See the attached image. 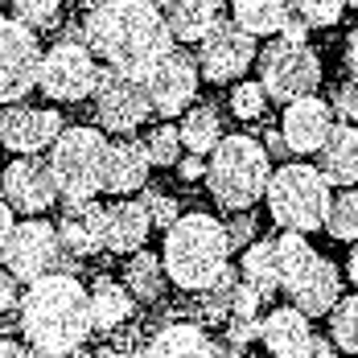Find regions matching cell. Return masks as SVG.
Returning <instances> with one entry per match:
<instances>
[{
  "label": "cell",
  "instance_id": "1",
  "mask_svg": "<svg viewBox=\"0 0 358 358\" xmlns=\"http://www.w3.org/2000/svg\"><path fill=\"white\" fill-rule=\"evenodd\" d=\"M83 41L115 74H128V78H141V83L144 74L173 50V34L165 25V13L148 0L95 4L83 21Z\"/></svg>",
  "mask_w": 358,
  "mask_h": 358
},
{
  "label": "cell",
  "instance_id": "2",
  "mask_svg": "<svg viewBox=\"0 0 358 358\" xmlns=\"http://www.w3.org/2000/svg\"><path fill=\"white\" fill-rule=\"evenodd\" d=\"M21 338L34 355H71L95 334L91 325V292L74 272H45L21 296Z\"/></svg>",
  "mask_w": 358,
  "mask_h": 358
},
{
  "label": "cell",
  "instance_id": "3",
  "mask_svg": "<svg viewBox=\"0 0 358 358\" xmlns=\"http://www.w3.org/2000/svg\"><path fill=\"white\" fill-rule=\"evenodd\" d=\"M161 264L169 285L185 292H202L222 276V268L231 264V239H227V222L206 210L181 215L161 243Z\"/></svg>",
  "mask_w": 358,
  "mask_h": 358
},
{
  "label": "cell",
  "instance_id": "4",
  "mask_svg": "<svg viewBox=\"0 0 358 358\" xmlns=\"http://www.w3.org/2000/svg\"><path fill=\"white\" fill-rule=\"evenodd\" d=\"M272 178V157L255 136H222L206 161V185L222 210H251Z\"/></svg>",
  "mask_w": 358,
  "mask_h": 358
},
{
  "label": "cell",
  "instance_id": "5",
  "mask_svg": "<svg viewBox=\"0 0 358 358\" xmlns=\"http://www.w3.org/2000/svg\"><path fill=\"white\" fill-rule=\"evenodd\" d=\"M264 198H268V215L276 227H285V231H301V235H309V231H317L325 227V215H329V181L317 165H305V161H288L280 165L272 178H268V189H264Z\"/></svg>",
  "mask_w": 358,
  "mask_h": 358
},
{
  "label": "cell",
  "instance_id": "6",
  "mask_svg": "<svg viewBox=\"0 0 358 358\" xmlns=\"http://www.w3.org/2000/svg\"><path fill=\"white\" fill-rule=\"evenodd\" d=\"M108 136L103 128L74 124L50 144V173L58 181V194L66 202H87L103 194V161H108Z\"/></svg>",
  "mask_w": 358,
  "mask_h": 358
},
{
  "label": "cell",
  "instance_id": "7",
  "mask_svg": "<svg viewBox=\"0 0 358 358\" xmlns=\"http://www.w3.org/2000/svg\"><path fill=\"white\" fill-rule=\"evenodd\" d=\"M95 54L87 41H74V37H58L50 50H41V62H37V91L50 99V103H83L95 95Z\"/></svg>",
  "mask_w": 358,
  "mask_h": 358
},
{
  "label": "cell",
  "instance_id": "8",
  "mask_svg": "<svg viewBox=\"0 0 358 358\" xmlns=\"http://www.w3.org/2000/svg\"><path fill=\"white\" fill-rule=\"evenodd\" d=\"M255 62H259V83L272 103H292L322 87V62L309 45H292L285 37H272L264 45V54H255Z\"/></svg>",
  "mask_w": 358,
  "mask_h": 358
},
{
  "label": "cell",
  "instance_id": "9",
  "mask_svg": "<svg viewBox=\"0 0 358 358\" xmlns=\"http://www.w3.org/2000/svg\"><path fill=\"white\" fill-rule=\"evenodd\" d=\"M37 62H41L37 29L17 17H0V108L21 103L37 87Z\"/></svg>",
  "mask_w": 358,
  "mask_h": 358
},
{
  "label": "cell",
  "instance_id": "10",
  "mask_svg": "<svg viewBox=\"0 0 358 358\" xmlns=\"http://www.w3.org/2000/svg\"><path fill=\"white\" fill-rule=\"evenodd\" d=\"M148 115H152V103H148V91H144L141 78H128V74H115L111 66H103L99 78H95V120H99V128L111 132V136H132Z\"/></svg>",
  "mask_w": 358,
  "mask_h": 358
},
{
  "label": "cell",
  "instance_id": "11",
  "mask_svg": "<svg viewBox=\"0 0 358 358\" xmlns=\"http://www.w3.org/2000/svg\"><path fill=\"white\" fill-rule=\"evenodd\" d=\"M62 255L66 251H62V239H58V227L34 215L13 227L4 264H8V272L21 285H34L37 276H45V272H62Z\"/></svg>",
  "mask_w": 358,
  "mask_h": 358
},
{
  "label": "cell",
  "instance_id": "12",
  "mask_svg": "<svg viewBox=\"0 0 358 358\" xmlns=\"http://www.w3.org/2000/svg\"><path fill=\"white\" fill-rule=\"evenodd\" d=\"M255 37L248 34V29H239L231 17H218L215 29L198 41V71H202V78L206 83H239L243 74H248V66L255 62Z\"/></svg>",
  "mask_w": 358,
  "mask_h": 358
},
{
  "label": "cell",
  "instance_id": "13",
  "mask_svg": "<svg viewBox=\"0 0 358 358\" xmlns=\"http://www.w3.org/2000/svg\"><path fill=\"white\" fill-rule=\"evenodd\" d=\"M198 58L185 54V50H169L152 71L144 74V91H148V103L157 115L165 120H178L198 103Z\"/></svg>",
  "mask_w": 358,
  "mask_h": 358
},
{
  "label": "cell",
  "instance_id": "14",
  "mask_svg": "<svg viewBox=\"0 0 358 358\" xmlns=\"http://www.w3.org/2000/svg\"><path fill=\"white\" fill-rule=\"evenodd\" d=\"M0 194L17 215H29V218L45 215L62 198L58 181L50 173V161H41V157H13L8 169L0 173Z\"/></svg>",
  "mask_w": 358,
  "mask_h": 358
},
{
  "label": "cell",
  "instance_id": "15",
  "mask_svg": "<svg viewBox=\"0 0 358 358\" xmlns=\"http://www.w3.org/2000/svg\"><path fill=\"white\" fill-rule=\"evenodd\" d=\"M62 115L54 108H29V103H8L0 108V144L17 157H37L62 136Z\"/></svg>",
  "mask_w": 358,
  "mask_h": 358
},
{
  "label": "cell",
  "instance_id": "16",
  "mask_svg": "<svg viewBox=\"0 0 358 358\" xmlns=\"http://www.w3.org/2000/svg\"><path fill=\"white\" fill-rule=\"evenodd\" d=\"M334 128L329 120V103L317 95H301L285 103V120H280V136H285L288 152H317Z\"/></svg>",
  "mask_w": 358,
  "mask_h": 358
},
{
  "label": "cell",
  "instance_id": "17",
  "mask_svg": "<svg viewBox=\"0 0 358 358\" xmlns=\"http://www.w3.org/2000/svg\"><path fill=\"white\" fill-rule=\"evenodd\" d=\"M148 152H144V141H132V136H120V141L108 144V161H103V194H115V198H132L148 185Z\"/></svg>",
  "mask_w": 358,
  "mask_h": 358
},
{
  "label": "cell",
  "instance_id": "18",
  "mask_svg": "<svg viewBox=\"0 0 358 358\" xmlns=\"http://www.w3.org/2000/svg\"><path fill=\"white\" fill-rule=\"evenodd\" d=\"M288 301L296 305V309H305L309 317H325L334 305H338V296H342V276H338V268L329 264V259H313L296 280H288L285 285Z\"/></svg>",
  "mask_w": 358,
  "mask_h": 358
},
{
  "label": "cell",
  "instance_id": "19",
  "mask_svg": "<svg viewBox=\"0 0 358 358\" xmlns=\"http://www.w3.org/2000/svg\"><path fill=\"white\" fill-rule=\"evenodd\" d=\"M58 239L62 251L74 259H87L103 248V206L95 198L87 202H66L62 206V222H58Z\"/></svg>",
  "mask_w": 358,
  "mask_h": 358
},
{
  "label": "cell",
  "instance_id": "20",
  "mask_svg": "<svg viewBox=\"0 0 358 358\" xmlns=\"http://www.w3.org/2000/svg\"><path fill=\"white\" fill-rule=\"evenodd\" d=\"M259 338H264V346H268L272 358H301L305 346L313 342L309 313L296 309V305H280V309H272V313L259 322Z\"/></svg>",
  "mask_w": 358,
  "mask_h": 358
},
{
  "label": "cell",
  "instance_id": "21",
  "mask_svg": "<svg viewBox=\"0 0 358 358\" xmlns=\"http://www.w3.org/2000/svg\"><path fill=\"white\" fill-rule=\"evenodd\" d=\"M152 231V218L144 210V202H132V198H120L103 210V251H115V255H132V251L144 248Z\"/></svg>",
  "mask_w": 358,
  "mask_h": 358
},
{
  "label": "cell",
  "instance_id": "22",
  "mask_svg": "<svg viewBox=\"0 0 358 358\" xmlns=\"http://www.w3.org/2000/svg\"><path fill=\"white\" fill-rule=\"evenodd\" d=\"M317 169L329 185H358V128L355 124H334L325 144L317 148Z\"/></svg>",
  "mask_w": 358,
  "mask_h": 358
},
{
  "label": "cell",
  "instance_id": "23",
  "mask_svg": "<svg viewBox=\"0 0 358 358\" xmlns=\"http://www.w3.org/2000/svg\"><path fill=\"white\" fill-rule=\"evenodd\" d=\"M144 358H218L215 342L202 325L194 322H169L152 334V342L144 346Z\"/></svg>",
  "mask_w": 358,
  "mask_h": 358
},
{
  "label": "cell",
  "instance_id": "24",
  "mask_svg": "<svg viewBox=\"0 0 358 358\" xmlns=\"http://www.w3.org/2000/svg\"><path fill=\"white\" fill-rule=\"evenodd\" d=\"M161 13H165V25H169L173 41H189V45H198L222 17L218 0H165Z\"/></svg>",
  "mask_w": 358,
  "mask_h": 358
},
{
  "label": "cell",
  "instance_id": "25",
  "mask_svg": "<svg viewBox=\"0 0 358 358\" xmlns=\"http://www.w3.org/2000/svg\"><path fill=\"white\" fill-rule=\"evenodd\" d=\"M296 13V0H231V21L251 37H276Z\"/></svg>",
  "mask_w": 358,
  "mask_h": 358
},
{
  "label": "cell",
  "instance_id": "26",
  "mask_svg": "<svg viewBox=\"0 0 358 358\" xmlns=\"http://www.w3.org/2000/svg\"><path fill=\"white\" fill-rule=\"evenodd\" d=\"M132 322V292L128 285H120V280H95L91 288V325L99 329V334H111V329H120V325Z\"/></svg>",
  "mask_w": 358,
  "mask_h": 358
},
{
  "label": "cell",
  "instance_id": "27",
  "mask_svg": "<svg viewBox=\"0 0 358 358\" xmlns=\"http://www.w3.org/2000/svg\"><path fill=\"white\" fill-rule=\"evenodd\" d=\"M165 264H161V251H132L128 255V268H124V285L128 292L144 301V305H152V301H161L165 296Z\"/></svg>",
  "mask_w": 358,
  "mask_h": 358
},
{
  "label": "cell",
  "instance_id": "28",
  "mask_svg": "<svg viewBox=\"0 0 358 358\" xmlns=\"http://www.w3.org/2000/svg\"><path fill=\"white\" fill-rule=\"evenodd\" d=\"M239 276L255 285L264 296H276L280 292V268H276V239H251L243 248V268Z\"/></svg>",
  "mask_w": 358,
  "mask_h": 358
},
{
  "label": "cell",
  "instance_id": "29",
  "mask_svg": "<svg viewBox=\"0 0 358 358\" xmlns=\"http://www.w3.org/2000/svg\"><path fill=\"white\" fill-rule=\"evenodd\" d=\"M222 141V120H218V108L215 103H194V108L181 115V144L185 152H215V144Z\"/></svg>",
  "mask_w": 358,
  "mask_h": 358
},
{
  "label": "cell",
  "instance_id": "30",
  "mask_svg": "<svg viewBox=\"0 0 358 358\" xmlns=\"http://www.w3.org/2000/svg\"><path fill=\"white\" fill-rule=\"evenodd\" d=\"M317 259V251L309 248V239L301 235V231H285L280 239H276V268H280V288L288 280H296L309 264Z\"/></svg>",
  "mask_w": 358,
  "mask_h": 358
},
{
  "label": "cell",
  "instance_id": "31",
  "mask_svg": "<svg viewBox=\"0 0 358 358\" xmlns=\"http://www.w3.org/2000/svg\"><path fill=\"white\" fill-rule=\"evenodd\" d=\"M329 342L342 355H358V292L338 296V305L329 309Z\"/></svg>",
  "mask_w": 358,
  "mask_h": 358
},
{
  "label": "cell",
  "instance_id": "32",
  "mask_svg": "<svg viewBox=\"0 0 358 358\" xmlns=\"http://www.w3.org/2000/svg\"><path fill=\"white\" fill-rule=\"evenodd\" d=\"M325 231L342 243H358V189H342L334 202H329V215H325Z\"/></svg>",
  "mask_w": 358,
  "mask_h": 358
},
{
  "label": "cell",
  "instance_id": "33",
  "mask_svg": "<svg viewBox=\"0 0 358 358\" xmlns=\"http://www.w3.org/2000/svg\"><path fill=\"white\" fill-rule=\"evenodd\" d=\"M144 152H148V161L152 165H161V169H178L181 152H185V144H181V128H173V124H157L148 136H144Z\"/></svg>",
  "mask_w": 358,
  "mask_h": 358
},
{
  "label": "cell",
  "instance_id": "34",
  "mask_svg": "<svg viewBox=\"0 0 358 358\" xmlns=\"http://www.w3.org/2000/svg\"><path fill=\"white\" fill-rule=\"evenodd\" d=\"M235 285H239V272L227 264V268H222V276H218L215 285L198 292V296H202V309H206V317L227 322V313H231V296H235Z\"/></svg>",
  "mask_w": 358,
  "mask_h": 358
},
{
  "label": "cell",
  "instance_id": "35",
  "mask_svg": "<svg viewBox=\"0 0 358 358\" xmlns=\"http://www.w3.org/2000/svg\"><path fill=\"white\" fill-rule=\"evenodd\" d=\"M268 108V91H264V83L255 78V83H235L231 87V111H235V120H259Z\"/></svg>",
  "mask_w": 358,
  "mask_h": 358
},
{
  "label": "cell",
  "instance_id": "36",
  "mask_svg": "<svg viewBox=\"0 0 358 358\" xmlns=\"http://www.w3.org/2000/svg\"><path fill=\"white\" fill-rule=\"evenodd\" d=\"M58 8H62V0H13V17L25 21L29 29L58 25Z\"/></svg>",
  "mask_w": 358,
  "mask_h": 358
},
{
  "label": "cell",
  "instance_id": "37",
  "mask_svg": "<svg viewBox=\"0 0 358 358\" xmlns=\"http://www.w3.org/2000/svg\"><path fill=\"white\" fill-rule=\"evenodd\" d=\"M350 0H296V13L309 29H329L334 21H342Z\"/></svg>",
  "mask_w": 358,
  "mask_h": 358
},
{
  "label": "cell",
  "instance_id": "38",
  "mask_svg": "<svg viewBox=\"0 0 358 358\" xmlns=\"http://www.w3.org/2000/svg\"><path fill=\"white\" fill-rule=\"evenodd\" d=\"M141 202H144V210H148V218H152V227H161V231H169L181 218V206H178L173 194H161V189H148V185H144Z\"/></svg>",
  "mask_w": 358,
  "mask_h": 358
},
{
  "label": "cell",
  "instance_id": "39",
  "mask_svg": "<svg viewBox=\"0 0 358 358\" xmlns=\"http://www.w3.org/2000/svg\"><path fill=\"white\" fill-rule=\"evenodd\" d=\"M329 111H334V120L355 124L358 120V83H338L329 91Z\"/></svg>",
  "mask_w": 358,
  "mask_h": 358
},
{
  "label": "cell",
  "instance_id": "40",
  "mask_svg": "<svg viewBox=\"0 0 358 358\" xmlns=\"http://www.w3.org/2000/svg\"><path fill=\"white\" fill-rule=\"evenodd\" d=\"M227 239H231V251H243L255 239V218L248 210H235V218L227 222Z\"/></svg>",
  "mask_w": 358,
  "mask_h": 358
},
{
  "label": "cell",
  "instance_id": "41",
  "mask_svg": "<svg viewBox=\"0 0 358 358\" xmlns=\"http://www.w3.org/2000/svg\"><path fill=\"white\" fill-rule=\"evenodd\" d=\"M21 280L13 276V272H0V313H13V309H21Z\"/></svg>",
  "mask_w": 358,
  "mask_h": 358
},
{
  "label": "cell",
  "instance_id": "42",
  "mask_svg": "<svg viewBox=\"0 0 358 358\" xmlns=\"http://www.w3.org/2000/svg\"><path fill=\"white\" fill-rule=\"evenodd\" d=\"M276 37H285V41H292V45H309V25L301 21V13H292V17L285 21V29H280Z\"/></svg>",
  "mask_w": 358,
  "mask_h": 358
},
{
  "label": "cell",
  "instance_id": "43",
  "mask_svg": "<svg viewBox=\"0 0 358 358\" xmlns=\"http://www.w3.org/2000/svg\"><path fill=\"white\" fill-rule=\"evenodd\" d=\"M17 210L8 202H0V264H4V251H8V239H13V227H17Z\"/></svg>",
  "mask_w": 358,
  "mask_h": 358
},
{
  "label": "cell",
  "instance_id": "44",
  "mask_svg": "<svg viewBox=\"0 0 358 358\" xmlns=\"http://www.w3.org/2000/svg\"><path fill=\"white\" fill-rule=\"evenodd\" d=\"M178 173H181V181L206 178V161H202L198 152H189V157H181V161H178Z\"/></svg>",
  "mask_w": 358,
  "mask_h": 358
},
{
  "label": "cell",
  "instance_id": "45",
  "mask_svg": "<svg viewBox=\"0 0 358 358\" xmlns=\"http://www.w3.org/2000/svg\"><path fill=\"white\" fill-rule=\"evenodd\" d=\"M338 355H342V350H338L329 338H317V334H313V342L305 346V355L301 358H338Z\"/></svg>",
  "mask_w": 358,
  "mask_h": 358
},
{
  "label": "cell",
  "instance_id": "46",
  "mask_svg": "<svg viewBox=\"0 0 358 358\" xmlns=\"http://www.w3.org/2000/svg\"><path fill=\"white\" fill-rule=\"evenodd\" d=\"M0 358H34V355H29V346H25V342H17V338H4V334H0Z\"/></svg>",
  "mask_w": 358,
  "mask_h": 358
},
{
  "label": "cell",
  "instance_id": "47",
  "mask_svg": "<svg viewBox=\"0 0 358 358\" xmlns=\"http://www.w3.org/2000/svg\"><path fill=\"white\" fill-rule=\"evenodd\" d=\"M346 66H350V74H355V83H358V25L346 37Z\"/></svg>",
  "mask_w": 358,
  "mask_h": 358
},
{
  "label": "cell",
  "instance_id": "48",
  "mask_svg": "<svg viewBox=\"0 0 358 358\" xmlns=\"http://www.w3.org/2000/svg\"><path fill=\"white\" fill-rule=\"evenodd\" d=\"M264 148H268V157H288V144H285L280 132H268V136H264Z\"/></svg>",
  "mask_w": 358,
  "mask_h": 358
},
{
  "label": "cell",
  "instance_id": "49",
  "mask_svg": "<svg viewBox=\"0 0 358 358\" xmlns=\"http://www.w3.org/2000/svg\"><path fill=\"white\" fill-rule=\"evenodd\" d=\"M95 358H144V350H120V346H111V350H99Z\"/></svg>",
  "mask_w": 358,
  "mask_h": 358
},
{
  "label": "cell",
  "instance_id": "50",
  "mask_svg": "<svg viewBox=\"0 0 358 358\" xmlns=\"http://www.w3.org/2000/svg\"><path fill=\"white\" fill-rule=\"evenodd\" d=\"M346 276H350V285H358V243L350 248V259H346Z\"/></svg>",
  "mask_w": 358,
  "mask_h": 358
},
{
  "label": "cell",
  "instance_id": "51",
  "mask_svg": "<svg viewBox=\"0 0 358 358\" xmlns=\"http://www.w3.org/2000/svg\"><path fill=\"white\" fill-rule=\"evenodd\" d=\"M37 358H95V355H87V350H71V355H37Z\"/></svg>",
  "mask_w": 358,
  "mask_h": 358
},
{
  "label": "cell",
  "instance_id": "52",
  "mask_svg": "<svg viewBox=\"0 0 358 358\" xmlns=\"http://www.w3.org/2000/svg\"><path fill=\"white\" fill-rule=\"evenodd\" d=\"M148 4H157V8H161V4H165V0H148Z\"/></svg>",
  "mask_w": 358,
  "mask_h": 358
},
{
  "label": "cell",
  "instance_id": "53",
  "mask_svg": "<svg viewBox=\"0 0 358 358\" xmlns=\"http://www.w3.org/2000/svg\"><path fill=\"white\" fill-rule=\"evenodd\" d=\"M350 4H355V8H358V0H350Z\"/></svg>",
  "mask_w": 358,
  "mask_h": 358
}]
</instances>
